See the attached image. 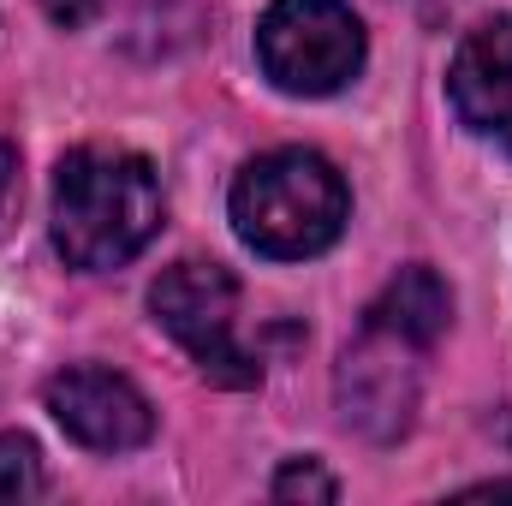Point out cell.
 <instances>
[{
  "label": "cell",
  "instance_id": "cell-1",
  "mask_svg": "<svg viewBox=\"0 0 512 506\" xmlns=\"http://www.w3.org/2000/svg\"><path fill=\"white\" fill-rule=\"evenodd\" d=\"M161 227V185L131 149H72L54 173V245L72 268L102 274L143 251Z\"/></svg>",
  "mask_w": 512,
  "mask_h": 506
},
{
  "label": "cell",
  "instance_id": "cell-2",
  "mask_svg": "<svg viewBox=\"0 0 512 506\" xmlns=\"http://www.w3.org/2000/svg\"><path fill=\"white\" fill-rule=\"evenodd\" d=\"M346 179L316 149H274L256 155L233 179V227L256 256L304 262L322 256L346 233Z\"/></svg>",
  "mask_w": 512,
  "mask_h": 506
},
{
  "label": "cell",
  "instance_id": "cell-3",
  "mask_svg": "<svg viewBox=\"0 0 512 506\" xmlns=\"http://www.w3.org/2000/svg\"><path fill=\"white\" fill-rule=\"evenodd\" d=\"M149 310L215 387H256L262 381V364L239 340V280L221 262H197V256L173 262L149 286Z\"/></svg>",
  "mask_w": 512,
  "mask_h": 506
},
{
  "label": "cell",
  "instance_id": "cell-4",
  "mask_svg": "<svg viewBox=\"0 0 512 506\" xmlns=\"http://www.w3.org/2000/svg\"><path fill=\"white\" fill-rule=\"evenodd\" d=\"M256 60L286 96H334L364 66V24L346 0H274L256 24Z\"/></svg>",
  "mask_w": 512,
  "mask_h": 506
},
{
  "label": "cell",
  "instance_id": "cell-5",
  "mask_svg": "<svg viewBox=\"0 0 512 506\" xmlns=\"http://www.w3.org/2000/svg\"><path fill=\"white\" fill-rule=\"evenodd\" d=\"M48 411L54 423L90 447V453H131L155 435V411L149 399L131 387L126 376L102 370V364H78V370H60L48 381Z\"/></svg>",
  "mask_w": 512,
  "mask_h": 506
},
{
  "label": "cell",
  "instance_id": "cell-6",
  "mask_svg": "<svg viewBox=\"0 0 512 506\" xmlns=\"http://www.w3.org/2000/svg\"><path fill=\"white\" fill-rule=\"evenodd\" d=\"M411 352H423V346L364 322V340L340 364V411H346V423H358L376 441H393V435L411 429V411H417V364H411Z\"/></svg>",
  "mask_w": 512,
  "mask_h": 506
},
{
  "label": "cell",
  "instance_id": "cell-7",
  "mask_svg": "<svg viewBox=\"0 0 512 506\" xmlns=\"http://www.w3.org/2000/svg\"><path fill=\"white\" fill-rule=\"evenodd\" d=\"M447 96L477 137L512 149V18L477 24L459 42L453 72H447Z\"/></svg>",
  "mask_w": 512,
  "mask_h": 506
},
{
  "label": "cell",
  "instance_id": "cell-8",
  "mask_svg": "<svg viewBox=\"0 0 512 506\" xmlns=\"http://www.w3.org/2000/svg\"><path fill=\"white\" fill-rule=\"evenodd\" d=\"M447 316H453V292H447V280L435 268H399L387 280V292L370 304V328H387V334H399L411 346L441 340Z\"/></svg>",
  "mask_w": 512,
  "mask_h": 506
},
{
  "label": "cell",
  "instance_id": "cell-9",
  "mask_svg": "<svg viewBox=\"0 0 512 506\" xmlns=\"http://www.w3.org/2000/svg\"><path fill=\"white\" fill-rule=\"evenodd\" d=\"M42 495V453L30 435H0V501Z\"/></svg>",
  "mask_w": 512,
  "mask_h": 506
},
{
  "label": "cell",
  "instance_id": "cell-10",
  "mask_svg": "<svg viewBox=\"0 0 512 506\" xmlns=\"http://www.w3.org/2000/svg\"><path fill=\"white\" fill-rule=\"evenodd\" d=\"M274 501H340V483L316 465V459H292L274 477Z\"/></svg>",
  "mask_w": 512,
  "mask_h": 506
},
{
  "label": "cell",
  "instance_id": "cell-11",
  "mask_svg": "<svg viewBox=\"0 0 512 506\" xmlns=\"http://www.w3.org/2000/svg\"><path fill=\"white\" fill-rule=\"evenodd\" d=\"M96 6H102V0H42V12H48L54 24H66V30L90 24V18H96Z\"/></svg>",
  "mask_w": 512,
  "mask_h": 506
},
{
  "label": "cell",
  "instance_id": "cell-12",
  "mask_svg": "<svg viewBox=\"0 0 512 506\" xmlns=\"http://www.w3.org/2000/svg\"><path fill=\"white\" fill-rule=\"evenodd\" d=\"M6 185H12V143L0 137V197H6Z\"/></svg>",
  "mask_w": 512,
  "mask_h": 506
}]
</instances>
